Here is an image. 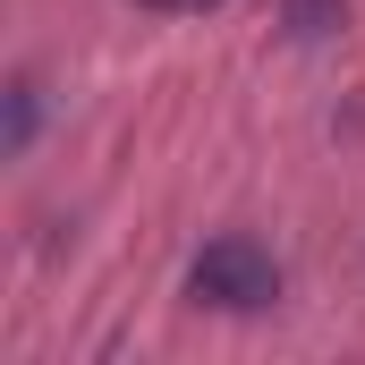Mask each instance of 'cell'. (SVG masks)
Masks as SVG:
<instances>
[{"mask_svg": "<svg viewBox=\"0 0 365 365\" xmlns=\"http://www.w3.org/2000/svg\"><path fill=\"white\" fill-rule=\"evenodd\" d=\"M187 289H195L204 306H221V314H264L280 297V264L255 238H212V247L187 264Z\"/></svg>", "mask_w": 365, "mask_h": 365, "instance_id": "obj_1", "label": "cell"}, {"mask_svg": "<svg viewBox=\"0 0 365 365\" xmlns=\"http://www.w3.org/2000/svg\"><path fill=\"white\" fill-rule=\"evenodd\" d=\"M280 17H289V34H331L349 17V0H280Z\"/></svg>", "mask_w": 365, "mask_h": 365, "instance_id": "obj_2", "label": "cell"}, {"mask_svg": "<svg viewBox=\"0 0 365 365\" xmlns=\"http://www.w3.org/2000/svg\"><path fill=\"white\" fill-rule=\"evenodd\" d=\"M145 9H170V17H195V9H221V0H145Z\"/></svg>", "mask_w": 365, "mask_h": 365, "instance_id": "obj_3", "label": "cell"}]
</instances>
